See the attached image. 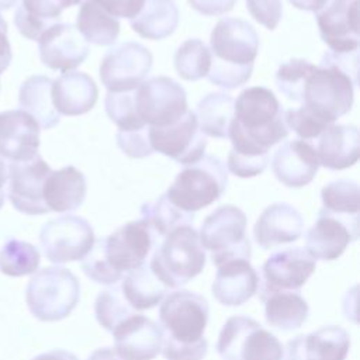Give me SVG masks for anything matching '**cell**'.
Masks as SVG:
<instances>
[{
	"instance_id": "26",
	"label": "cell",
	"mask_w": 360,
	"mask_h": 360,
	"mask_svg": "<svg viewBox=\"0 0 360 360\" xmlns=\"http://www.w3.org/2000/svg\"><path fill=\"white\" fill-rule=\"evenodd\" d=\"M51 96L53 107L60 115L76 117L94 107L98 89L87 73L69 70L52 80Z\"/></svg>"
},
{
	"instance_id": "17",
	"label": "cell",
	"mask_w": 360,
	"mask_h": 360,
	"mask_svg": "<svg viewBox=\"0 0 360 360\" xmlns=\"http://www.w3.org/2000/svg\"><path fill=\"white\" fill-rule=\"evenodd\" d=\"M38 52L46 68L65 73L80 66L89 56L90 48L76 25L59 21L41 34Z\"/></svg>"
},
{
	"instance_id": "41",
	"label": "cell",
	"mask_w": 360,
	"mask_h": 360,
	"mask_svg": "<svg viewBox=\"0 0 360 360\" xmlns=\"http://www.w3.org/2000/svg\"><path fill=\"white\" fill-rule=\"evenodd\" d=\"M134 312L135 309L127 302L121 288L115 285V283L111 288L100 291L94 301L96 319L108 332Z\"/></svg>"
},
{
	"instance_id": "32",
	"label": "cell",
	"mask_w": 360,
	"mask_h": 360,
	"mask_svg": "<svg viewBox=\"0 0 360 360\" xmlns=\"http://www.w3.org/2000/svg\"><path fill=\"white\" fill-rule=\"evenodd\" d=\"M76 28L83 38L98 46L112 45L120 35V20L97 0H86L77 13Z\"/></svg>"
},
{
	"instance_id": "15",
	"label": "cell",
	"mask_w": 360,
	"mask_h": 360,
	"mask_svg": "<svg viewBox=\"0 0 360 360\" xmlns=\"http://www.w3.org/2000/svg\"><path fill=\"white\" fill-rule=\"evenodd\" d=\"M159 242V236L145 218L129 221L103 238L105 257L121 274L143 264Z\"/></svg>"
},
{
	"instance_id": "16",
	"label": "cell",
	"mask_w": 360,
	"mask_h": 360,
	"mask_svg": "<svg viewBox=\"0 0 360 360\" xmlns=\"http://www.w3.org/2000/svg\"><path fill=\"white\" fill-rule=\"evenodd\" d=\"M8 200L11 205L27 215H42L49 212L42 197V187L49 165L37 153L34 158L21 162H10L7 166Z\"/></svg>"
},
{
	"instance_id": "5",
	"label": "cell",
	"mask_w": 360,
	"mask_h": 360,
	"mask_svg": "<svg viewBox=\"0 0 360 360\" xmlns=\"http://www.w3.org/2000/svg\"><path fill=\"white\" fill-rule=\"evenodd\" d=\"M356 84L347 72L322 56L305 82L301 107L330 125L350 111Z\"/></svg>"
},
{
	"instance_id": "8",
	"label": "cell",
	"mask_w": 360,
	"mask_h": 360,
	"mask_svg": "<svg viewBox=\"0 0 360 360\" xmlns=\"http://www.w3.org/2000/svg\"><path fill=\"white\" fill-rule=\"evenodd\" d=\"M248 218L235 205H221L214 210L200 228V240L211 252L215 266L236 257L250 259L252 246L246 233Z\"/></svg>"
},
{
	"instance_id": "12",
	"label": "cell",
	"mask_w": 360,
	"mask_h": 360,
	"mask_svg": "<svg viewBox=\"0 0 360 360\" xmlns=\"http://www.w3.org/2000/svg\"><path fill=\"white\" fill-rule=\"evenodd\" d=\"M136 111L148 125L163 127L176 122L188 108L180 83L167 76H153L135 89Z\"/></svg>"
},
{
	"instance_id": "55",
	"label": "cell",
	"mask_w": 360,
	"mask_h": 360,
	"mask_svg": "<svg viewBox=\"0 0 360 360\" xmlns=\"http://www.w3.org/2000/svg\"><path fill=\"white\" fill-rule=\"evenodd\" d=\"M4 197H6L4 190H0V208H1V207H3V204H4Z\"/></svg>"
},
{
	"instance_id": "53",
	"label": "cell",
	"mask_w": 360,
	"mask_h": 360,
	"mask_svg": "<svg viewBox=\"0 0 360 360\" xmlns=\"http://www.w3.org/2000/svg\"><path fill=\"white\" fill-rule=\"evenodd\" d=\"M17 4V0H0V11L10 10Z\"/></svg>"
},
{
	"instance_id": "7",
	"label": "cell",
	"mask_w": 360,
	"mask_h": 360,
	"mask_svg": "<svg viewBox=\"0 0 360 360\" xmlns=\"http://www.w3.org/2000/svg\"><path fill=\"white\" fill-rule=\"evenodd\" d=\"M228 170L212 155H202L174 177L167 188V198L179 208L195 212L217 201L226 190Z\"/></svg>"
},
{
	"instance_id": "49",
	"label": "cell",
	"mask_w": 360,
	"mask_h": 360,
	"mask_svg": "<svg viewBox=\"0 0 360 360\" xmlns=\"http://www.w3.org/2000/svg\"><path fill=\"white\" fill-rule=\"evenodd\" d=\"M202 15H221L231 11L238 0H187Z\"/></svg>"
},
{
	"instance_id": "39",
	"label": "cell",
	"mask_w": 360,
	"mask_h": 360,
	"mask_svg": "<svg viewBox=\"0 0 360 360\" xmlns=\"http://www.w3.org/2000/svg\"><path fill=\"white\" fill-rule=\"evenodd\" d=\"M359 186L353 180H335L328 183L321 190L323 210L345 218L359 219L360 205Z\"/></svg>"
},
{
	"instance_id": "45",
	"label": "cell",
	"mask_w": 360,
	"mask_h": 360,
	"mask_svg": "<svg viewBox=\"0 0 360 360\" xmlns=\"http://www.w3.org/2000/svg\"><path fill=\"white\" fill-rule=\"evenodd\" d=\"M117 145L127 156L134 159H142L153 153V149L149 142L148 125L143 128L132 129V131L118 129Z\"/></svg>"
},
{
	"instance_id": "6",
	"label": "cell",
	"mask_w": 360,
	"mask_h": 360,
	"mask_svg": "<svg viewBox=\"0 0 360 360\" xmlns=\"http://www.w3.org/2000/svg\"><path fill=\"white\" fill-rule=\"evenodd\" d=\"M79 298L77 277L69 269L59 266L35 270L25 290L30 312L42 322L65 319L76 308Z\"/></svg>"
},
{
	"instance_id": "21",
	"label": "cell",
	"mask_w": 360,
	"mask_h": 360,
	"mask_svg": "<svg viewBox=\"0 0 360 360\" xmlns=\"http://www.w3.org/2000/svg\"><path fill=\"white\" fill-rule=\"evenodd\" d=\"M39 124L22 110L0 112V158L21 162L34 158L39 148Z\"/></svg>"
},
{
	"instance_id": "29",
	"label": "cell",
	"mask_w": 360,
	"mask_h": 360,
	"mask_svg": "<svg viewBox=\"0 0 360 360\" xmlns=\"http://www.w3.org/2000/svg\"><path fill=\"white\" fill-rule=\"evenodd\" d=\"M179 20L174 0H145L139 13L129 20V25L139 37L159 41L174 32Z\"/></svg>"
},
{
	"instance_id": "23",
	"label": "cell",
	"mask_w": 360,
	"mask_h": 360,
	"mask_svg": "<svg viewBox=\"0 0 360 360\" xmlns=\"http://www.w3.org/2000/svg\"><path fill=\"white\" fill-rule=\"evenodd\" d=\"M304 218L287 202H274L263 210L255 226L253 236L263 250L292 243L301 238Z\"/></svg>"
},
{
	"instance_id": "27",
	"label": "cell",
	"mask_w": 360,
	"mask_h": 360,
	"mask_svg": "<svg viewBox=\"0 0 360 360\" xmlns=\"http://www.w3.org/2000/svg\"><path fill=\"white\" fill-rule=\"evenodd\" d=\"M316 155L319 165L329 170L353 166L360 155V134L354 125L330 124L318 136Z\"/></svg>"
},
{
	"instance_id": "24",
	"label": "cell",
	"mask_w": 360,
	"mask_h": 360,
	"mask_svg": "<svg viewBox=\"0 0 360 360\" xmlns=\"http://www.w3.org/2000/svg\"><path fill=\"white\" fill-rule=\"evenodd\" d=\"M350 349L349 333L338 325L322 326L308 335H298L287 343V359L343 360Z\"/></svg>"
},
{
	"instance_id": "47",
	"label": "cell",
	"mask_w": 360,
	"mask_h": 360,
	"mask_svg": "<svg viewBox=\"0 0 360 360\" xmlns=\"http://www.w3.org/2000/svg\"><path fill=\"white\" fill-rule=\"evenodd\" d=\"M249 14L266 27L267 30H274L283 17L281 0H245Z\"/></svg>"
},
{
	"instance_id": "50",
	"label": "cell",
	"mask_w": 360,
	"mask_h": 360,
	"mask_svg": "<svg viewBox=\"0 0 360 360\" xmlns=\"http://www.w3.org/2000/svg\"><path fill=\"white\" fill-rule=\"evenodd\" d=\"M11 46L7 37V22L0 15V75L10 66L11 63Z\"/></svg>"
},
{
	"instance_id": "44",
	"label": "cell",
	"mask_w": 360,
	"mask_h": 360,
	"mask_svg": "<svg viewBox=\"0 0 360 360\" xmlns=\"http://www.w3.org/2000/svg\"><path fill=\"white\" fill-rule=\"evenodd\" d=\"M284 121L287 124V128L294 131L302 139L318 138L322 131L329 127L302 107L288 108L287 111H284Z\"/></svg>"
},
{
	"instance_id": "51",
	"label": "cell",
	"mask_w": 360,
	"mask_h": 360,
	"mask_svg": "<svg viewBox=\"0 0 360 360\" xmlns=\"http://www.w3.org/2000/svg\"><path fill=\"white\" fill-rule=\"evenodd\" d=\"M328 0H288L290 4H292L298 10H305V11H312L316 13L321 10Z\"/></svg>"
},
{
	"instance_id": "25",
	"label": "cell",
	"mask_w": 360,
	"mask_h": 360,
	"mask_svg": "<svg viewBox=\"0 0 360 360\" xmlns=\"http://www.w3.org/2000/svg\"><path fill=\"white\" fill-rule=\"evenodd\" d=\"M211 291L215 300L225 307H239L257 291L259 276L248 259L236 257L217 266Z\"/></svg>"
},
{
	"instance_id": "33",
	"label": "cell",
	"mask_w": 360,
	"mask_h": 360,
	"mask_svg": "<svg viewBox=\"0 0 360 360\" xmlns=\"http://www.w3.org/2000/svg\"><path fill=\"white\" fill-rule=\"evenodd\" d=\"M169 287H166L150 270L149 264H141L127 271L121 291L127 302L138 311L150 309L156 307L166 295Z\"/></svg>"
},
{
	"instance_id": "19",
	"label": "cell",
	"mask_w": 360,
	"mask_h": 360,
	"mask_svg": "<svg viewBox=\"0 0 360 360\" xmlns=\"http://www.w3.org/2000/svg\"><path fill=\"white\" fill-rule=\"evenodd\" d=\"M359 238V219L339 217L323 208L307 233V250L315 259L335 260Z\"/></svg>"
},
{
	"instance_id": "38",
	"label": "cell",
	"mask_w": 360,
	"mask_h": 360,
	"mask_svg": "<svg viewBox=\"0 0 360 360\" xmlns=\"http://www.w3.org/2000/svg\"><path fill=\"white\" fill-rule=\"evenodd\" d=\"M173 63L176 73L181 79L195 82L207 76L211 65V52L201 39H187L176 49Z\"/></svg>"
},
{
	"instance_id": "48",
	"label": "cell",
	"mask_w": 360,
	"mask_h": 360,
	"mask_svg": "<svg viewBox=\"0 0 360 360\" xmlns=\"http://www.w3.org/2000/svg\"><path fill=\"white\" fill-rule=\"evenodd\" d=\"M97 1L114 17L131 20L139 13L145 0H97Z\"/></svg>"
},
{
	"instance_id": "43",
	"label": "cell",
	"mask_w": 360,
	"mask_h": 360,
	"mask_svg": "<svg viewBox=\"0 0 360 360\" xmlns=\"http://www.w3.org/2000/svg\"><path fill=\"white\" fill-rule=\"evenodd\" d=\"M82 269L84 274L98 284H114L122 278V274L117 271L107 260L103 246V238L94 240L90 250L82 259Z\"/></svg>"
},
{
	"instance_id": "37",
	"label": "cell",
	"mask_w": 360,
	"mask_h": 360,
	"mask_svg": "<svg viewBox=\"0 0 360 360\" xmlns=\"http://www.w3.org/2000/svg\"><path fill=\"white\" fill-rule=\"evenodd\" d=\"M39 259L32 243L10 238L0 249V271L10 277L28 276L38 269Z\"/></svg>"
},
{
	"instance_id": "13",
	"label": "cell",
	"mask_w": 360,
	"mask_h": 360,
	"mask_svg": "<svg viewBox=\"0 0 360 360\" xmlns=\"http://www.w3.org/2000/svg\"><path fill=\"white\" fill-rule=\"evenodd\" d=\"M153 56L139 42L127 41L112 45L100 65V79L108 91L136 89L152 69Z\"/></svg>"
},
{
	"instance_id": "34",
	"label": "cell",
	"mask_w": 360,
	"mask_h": 360,
	"mask_svg": "<svg viewBox=\"0 0 360 360\" xmlns=\"http://www.w3.org/2000/svg\"><path fill=\"white\" fill-rule=\"evenodd\" d=\"M266 322L276 329L288 332L301 328L307 321L309 307L298 291H280L264 301Z\"/></svg>"
},
{
	"instance_id": "3",
	"label": "cell",
	"mask_w": 360,
	"mask_h": 360,
	"mask_svg": "<svg viewBox=\"0 0 360 360\" xmlns=\"http://www.w3.org/2000/svg\"><path fill=\"white\" fill-rule=\"evenodd\" d=\"M210 46V83L232 90L250 79L259 52V35L250 22L235 17L221 18L211 31Z\"/></svg>"
},
{
	"instance_id": "42",
	"label": "cell",
	"mask_w": 360,
	"mask_h": 360,
	"mask_svg": "<svg viewBox=\"0 0 360 360\" xmlns=\"http://www.w3.org/2000/svg\"><path fill=\"white\" fill-rule=\"evenodd\" d=\"M315 65L301 58H291L281 63L276 72V86L288 100L301 101L305 82Z\"/></svg>"
},
{
	"instance_id": "35",
	"label": "cell",
	"mask_w": 360,
	"mask_h": 360,
	"mask_svg": "<svg viewBox=\"0 0 360 360\" xmlns=\"http://www.w3.org/2000/svg\"><path fill=\"white\" fill-rule=\"evenodd\" d=\"M235 98L224 91L204 96L197 104L198 128L204 135L212 138H228L229 125L233 117Z\"/></svg>"
},
{
	"instance_id": "30",
	"label": "cell",
	"mask_w": 360,
	"mask_h": 360,
	"mask_svg": "<svg viewBox=\"0 0 360 360\" xmlns=\"http://www.w3.org/2000/svg\"><path fill=\"white\" fill-rule=\"evenodd\" d=\"M52 79L44 75L30 76L18 91L20 110L32 115L42 129H51L60 121V114L52 103Z\"/></svg>"
},
{
	"instance_id": "14",
	"label": "cell",
	"mask_w": 360,
	"mask_h": 360,
	"mask_svg": "<svg viewBox=\"0 0 360 360\" xmlns=\"http://www.w3.org/2000/svg\"><path fill=\"white\" fill-rule=\"evenodd\" d=\"M148 134L153 152H159L184 166L194 163L205 152L207 138L200 131L193 110H187L173 124L148 125Z\"/></svg>"
},
{
	"instance_id": "52",
	"label": "cell",
	"mask_w": 360,
	"mask_h": 360,
	"mask_svg": "<svg viewBox=\"0 0 360 360\" xmlns=\"http://www.w3.org/2000/svg\"><path fill=\"white\" fill-rule=\"evenodd\" d=\"M7 176H8V169L4 162V159L0 158V190H4V186L7 183Z\"/></svg>"
},
{
	"instance_id": "2",
	"label": "cell",
	"mask_w": 360,
	"mask_h": 360,
	"mask_svg": "<svg viewBox=\"0 0 360 360\" xmlns=\"http://www.w3.org/2000/svg\"><path fill=\"white\" fill-rule=\"evenodd\" d=\"M210 315L208 301L198 292L176 290L159 308L165 359H202L208 350L204 338Z\"/></svg>"
},
{
	"instance_id": "20",
	"label": "cell",
	"mask_w": 360,
	"mask_h": 360,
	"mask_svg": "<svg viewBox=\"0 0 360 360\" xmlns=\"http://www.w3.org/2000/svg\"><path fill=\"white\" fill-rule=\"evenodd\" d=\"M114 350L121 359H153L162 350L160 325L142 314H131L112 330Z\"/></svg>"
},
{
	"instance_id": "9",
	"label": "cell",
	"mask_w": 360,
	"mask_h": 360,
	"mask_svg": "<svg viewBox=\"0 0 360 360\" xmlns=\"http://www.w3.org/2000/svg\"><path fill=\"white\" fill-rule=\"evenodd\" d=\"M217 352L228 360H280L283 345L248 315H233L222 326Z\"/></svg>"
},
{
	"instance_id": "46",
	"label": "cell",
	"mask_w": 360,
	"mask_h": 360,
	"mask_svg": "<svg viewBox=\"0 0 360 360\" xmlns=\"http://www.w3.org/2000/svg\"><path fill=\"white\" fill-rule=\"evenodd\" d=\"M270 156L269 153L257 155V156H249V155H240L231 149L228 155L226 169L236 177L248 179L255 177L260 174L269 165Z\"/></svg>"
},
{
	"instance_id": "36",
	"label": "cell",
	"mask_w": 360,
	"mask_h": 360,
	"mask_svg": "<svg viewBox=\"0 0 360 360\" xmlns=\"http://www.w3.org/2000/svg\"><path fill=\"white\" fill-rule=\"evenodd\" d=\"M142 218H145L159 239L165 238L173 229L183 225H193L194 212L184 211L173 204L166 194L160 195L156 201L145 202L141 207Z\"/></svg>"
},
{
	"instance_id": "22",
	"label": "cell",
	"mask_w": 360,
	"mask_h": 360,
	"mask_svg": "<svg viewBox=\"0 0 360 360\" xmlns=\"http://www.w3.org/2000/svg\"><path fill=\"white\" fill-rule=\"evenodd\" d=\"M319 160L315 146L307 139L284 142L273 155L271 170L287 187L300 188L309 184L318 173Z\"/></svg>"
},
{
	"instance_id": "40",
	"label": "cell",
	"mask_w": 360,
	"mask_h": 360,
	"mask_svg": "<svg viewBox=\"0 0 360 360\" xmlns=\"http://www.w3.org/2000/svg\"><path fill=\"white\" fill-rule=\"evenodd\" d=\"M104 108L108 118L121 131H132L148 125L136 111L135 89L127 91H108L104 98Z\"/></svg>"
},
{
	"instance_id": "31",
	"label": "cell",
	"mask_w": 360,
	"mask_h": 360,
	"mask_svg": "<svg viewBox=\"0 0 360 360\" xmlns=\"http://www.w3.org/2000/svg\"><path fill=\"white\" fill-rule=\"evenodd\" d=\"M65 8V0H21L14 14V25L22 37L38 41L44 31L60 21Z\"/></svg>"
},
{
	"instance_id": "10",
	"label": "cell",
	"mask_w": 360,
	"mask_h": 360,
	"mask_svg": "<svg viewBox=\"0 0 360 360\" xmlns=\"http://www.w3.org/2000/svg\"><path fill=\"white\" fill-rule=\"evenodd\" d=\"M44 256L56 264L82 260L96 236L90 222L79 215L66 214L46 221L38 235Z\"/></svg>"
},
{
	"instance_id": "28",
	"label": "cell",
	"mask_w": 360,
	"mask_h": 360,
	"mask_svg": "<svg viewBox=\"0 0 360 360\" xmlns=\"http://www.w3.org/2000/svg\"><path fill=\"white\" fill-rule=\"evenodd\" d=\"M87 193L84 174L75 166L51 170L44 181L42 197L49 211L70 212L77 210Z\"/></svg>"
},
{
	"instance_id": "1",
	"label": "cell",
	"mask_w": 360,
	"mask_h": 360,
	"mask_svg": "<svg viewBox=\"0 0 360 360\" xmlns=\"http://www.w3.org/2000/svg\"><path fill=\"white\" fill-rule=\"evenodd\" d=\"M284 110L270 89L255 86L240 91L233 104L228 138L232 150L257 156L288 135Z\"/></svg>"
},
{
	"instance_id": "4",
	"label": "cell",
	"mask_w": 360,
	"mask_h": 360,
	"mask_svg": "<svg viewBox=\"0 0 360 360\" xmlns=\"http://www.w3.org/2000/svg\"><path fill=\"white\" fill-rule=\"evenodd\" d=\"M205 266V249L198 232L183 225L169 232L152 250L149 267L169 288L187 284Z\"/></svg>"
},
{
	"instance_id": "54",
	"label": "cell",
	"mask_w": 360,
	"mask_h": 360,
	"mask_svg": "<svg viewBox=\"0 0 360 360\" xmlns=\"http://www.w3.org/2000/svg\"><path fill=\"white\" fill-rule=\"evenodd\" d=\"M66 1V4H68V7H72V6H76V4H79V3H82L83 0H65Z\"/></svg>"
},
{
	"instance_id": "11",
	"label": "cell",
	"mask_w": 360,
	"mask_h": 360,
	"mask_svg": "<svg viewBox=\"0 0 360 360\" xmlns=\"http://www.w3.org/2000/svg\"><path fill=\"white\" fill-rule=\"evenodd\" d=\"M315 267L316 259L305 248H287L270 255L257 274L259 300L280 291H300Z\"/></svg>"
},
{
	"instance_id": "18",
	"label": "cell",
	"mask_w": 360,
	"mask_h": 360,
	"mask_svg": "<svg viewBox=\"0 0 360 360\" xmlns=\"http://www.w3.org/2000/svg\"><path fill=\"white\" fill-rule=\"evenodd\" d=\"M359 0H328L315 13L319 35L333 52L359 49Z\"/></svg>"
}]
</instances>
